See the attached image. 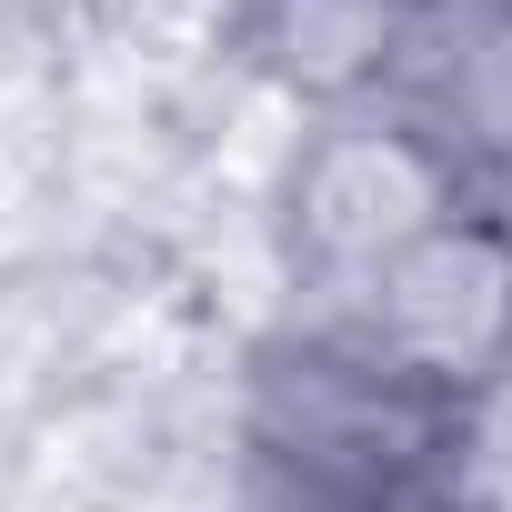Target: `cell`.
Instances as JSON below:
<instances>
[{"label":"cell","mask_w":512,"mask_h":512,"mask_svg":"<svg viewBox=\"0 0 512 512\" xmlns=\"http://www.w3.org/2000/svg\"><path fill=\"white\" fill-rule=\"evenodd\" d=\"M332 332L362 362H382L392 382L472 412L512 372V211L482 201V191L462 211H442L422 241L392 251L362 292H342Z\"/></svg>","instance_id":"obj_1"},{"label":"cell","mask_w":512,"mask_h":512,"mask_svg":"<svg viewBox=\"0 0 512 512\" xmlns=\"http://www.w3.org/2000/svg\"><path fill=\"white\" fill-rule=\"evenodd\" d=\"M482 181L402 111V101H362L332 111L292 171H282V241H292V272L322 292H362L402 241H422L442 211H462Z\"/></svg>","instance_id":"obj_2"},{"label":"cell","mask_w":512,"mask_h":512,"mask_svg":"<svg viewBox=\"0 0 512 512\" xmlns=\"http://www.w3.org/2000/svg\"><path fill=\"white\" fill-rule=\"evenodd\" d=\"M452 432H462L452 402L392 382L342 332H312V342L262 352V382H251V442L332 462V472H362L382 492H422L432 462L452 452Z\"/></svg>","instance_id":"obj_3"},{"label":"cell","mask_w":512,"mask_h":512,"mask_svg":"<svg viewBox=\"0 0 512 512\" xmlns=\"http://www.w3.org/2000/svg\"><path fill=\"white\" fill-rule=\"evenodd\" d=\"M392 101L472 171H512V0H432Z\"/></svg>","instance_id":"obj_4"},{"label":"cell","mask_w":512,"mask_h":512,"mask_svg":"<svg viewBox=\"0 0 512 512\" xmlns=\"http://www.w3.org/2000/svg\"><path fill=\"white\" fill-rule=\"evenodd\" d=\"M432 0H251V61L312 111L392 101Z\"/></svg>","instance_id":"obj_5"},{"label":"cell","mask_w":512,"mask_h":512,"mask_svg":"<svg viewBox=\"0 0 512 512\" xmlns=\"http://www.w3.org/2000/svg\"><path fill=\"white\" fill-rule=\"evenodd\" d=\"M412 492H382L362 472H332V462H302V452H272L251 442L241 452V482H231V512H402Z\"/></svg>","instance_id":"obj_6"}]
</instances>
